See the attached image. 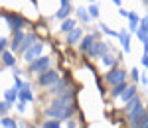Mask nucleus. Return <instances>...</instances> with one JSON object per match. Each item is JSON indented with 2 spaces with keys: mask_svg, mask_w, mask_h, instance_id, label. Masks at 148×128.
<instances>
[{
  "mask_svg": "<svg viewBox=\"0 0 148 128\" xmlns=\"http://www.w3.org/2000/svg\"><path fill=\"white\" fill-rule=\"evenodd\" d=\"M130 77H132L134 81H140V71H138L136 67H132V69H130Z\"/></svg>",
  "mask_w": 148,
  "mask_h": 128,
  "instance_id": "obj_34",
  "label": "nucleus"
},
{
  "mask_svg": "<svg viewBox=\"0 0 148 128\" xmlns=\"http://www.w3.org/2000/svg\"><path fill=\"white\" fill-rule=\"evenodd\" d=\"M73 99H75V89H67L65 93H59L51 101L49 106H56V108H67V106H73Z\"/></svg>",
  "mask_w": 148,
  "mask_h": 128,
  "instance_id": "obj_2",
  "label": "nucleus"
},
{
  "mask_svg": "<svg viewBox=\"0 0 148 128\" xmlns=\"http://www.w3.org/2000/svg\"><path fill=\"white\" fill-rule=\"evenodd\" d=\"M140 83H142V85H146V83H148V77H146V73H142V77H140Z\"/></svg>",
  "mask_w": 148,
  "mask_h": 128,
  "instance_id": "obj_37",
  "label": "nucleus"
},
{
  "mask_svg": "<svg viewBox=\"0 0 148 128\" xmlns=\"http://www.w3.org/2000/svg\"><path fill=\"white\" fill-rule=\"evenodd\" d=\"M95 42H99V32H93V34L83 35V39L77 44V46H79V51H81V53H87V51L93 47Z\"/></svg>",
  "mask_w": 148,
  "mask_h": 128,
  "instance_id": "obj_9",
  "label": "nucleus"
},
{
  "mask_svg": "<svg viewBox=\"0 0 148 128\" xmlns=\"http://www.w3.org/2000/svg\"><path fill=\"white\" fill-rule=\"evenodd\" d=\"M57 81H59V73L56 69H47L44 73H40V77H38V83L42 87H53Z\"/></svg>",
  "mask_w": 148,
  "mask_h": 128,
  "instance_id": "obj_4",
  "label": "nucleus"
},
{
  "mask_svg": "<svg viewBox=\"0 0 148 128\" xmlns=\"http://www.w3.org/2000/svg\"><path fill=\"white\" fill-rule=\"evenodd\" d=\"M138 28H140V30H144V32H148V16H142V18H140Z\"/></svg>",
  "mask_w": 148,
  "mask_h": 128,
  "instance_id": "obj_31",
  "label": "nucleus"
},
{
  "mask_svg": "<svg viewBox=\"0 0 148 128\" xmlns=\"http://www.w3.org/2000/svg\"><path fill=\"white\" fill-rule=\"evenodd\" d=\"M59 2H61V8H59V10L53 14V18L63 22V20H67L69 12H71V0H59Z\"/></svg>",
  "mask_w": 148,
  "mask_h": 128,
  "instance_id": "obj_10",
  "label": "nucleus"
},
{
  "mask_svg": "<svg viewBox=\"0 0 148 128\" xmlns=\"http://www.w3.org/2000/svg\"><path fill=\"white\" fill-rule=\"evenodd\" d=\"M16 99H18V91H16V89H8V91L4 93V101H6L8 105L16 103Z\"/></svg>",
  "mask_w": 148,
  "mask_h": 128,
  "instance_id": "obj_26",
  "label": "nucleus"
},
{
  "mask_svg": "<svg viewBox=\"0 0 148 128\" xmlns=\"http://www.w3.org/2000/svg\"><path fill=\"white\" fill-rule=\"evenodd\" d=\"M126 87H128V85H126V81L119 83V85H114V87H113V91H111V97H113V99H119L121 95L125 93V89H126Z\"/></svg>",
  "mask_w": 148,
  "mask_h": 128,
  "instance_id": "obj_23",
  "label": "nucleus"
},
{
  "mask_svg": "<svg viewBox=\"0 0 148 128\" xmlns=\"http://www.w3.org/2000/svg\"><path fill=\"white\" fill-rule=\"evenodd\" d=\"M87 12H89L91 20H93V18H95V20H99V18H101V12H99V6H97V4H89Z\"/></svg>",
  "mask_w": 148,
  "mask_h": 128,
  "instance_id": "obj_27",
  "label": "nucleus"
},
{
  "mask_svg": "<svg viewBox=\"0 0 148 128\" xmlns=\"http://www.w3.org/2000/svg\"><path fill=\"white\" fill-rule=\"evenodd\" d=\"M67 128H77V122H73V120H71V122L67 124Z\"/></svg>",
  "mask_w": 148,
  "mask_h": 128,
  "instance_id": "obj_40",
  "label": "nucleus"
},
{
  "mask_svg": "<svg viewBox=\"0 0 148 128\" xmlns=\"http://www.w3.org/2000/svg\"><path fill=\"white\" fill-rule=\"evenodd\" d=\"M140 61H142V65H144V67H146V69H148V53H144Z\"/></svg>",
  "mask_w": 148,
  "mask_h": 128,
  "instance_id": "obj_36",
  "label": "nucleus"
},
{
  "mask_svg": "<svg viewBox=\"0 0 148 128\" xmlns=\"http://www.w3.org/2000/svg\"><path fill=\"white\" fill-rule=\"evenodd\" d=\"M10 106H12V105H8L6 101H4V103H0V116H4V114L10 110Z\"/></svg>",
  "mask_w": 148,
  "mask_h": 128,
  "instance_id": "obj_32",
  "label": "nucleus"
},
{
  "mask_svg": "<svg viewBox=\"0 0 148 128\" xmlns=\"http://www.w3.org/2000/svg\"><path fill=\"white\" fill-rule=\"evenodd\" d=\"M99 30H101L103 34H107V35H113V37H119V32H114V30H111V28H109V26H107V24H99Z\"/></svg>",
  "mask_w": 148,
  "mask_h": 128,
  "instance_id": "obj_28",
  "label": "nucleus"
},
{
  "mask_svg": "<svg viewBox=\"0 0 148 128\" xmlns=\"http://www.w3.org/2000/svg\"><path fill=\"white\" fill-rule=\"evenodd\" d=\"M0 126H2V128H18V126H16V122H14L12 118H8V116L0 118Z\"/></svg>",
  "mask_w": 148,
  "mask_h": 128,
  "instance_id": "obj_29",
  "label": "nucleus"
},
{
  "mask_svg": "<svg viewBox=\"0 0 148 128\" xmlns=\"http://www.w3.org/2000/svg\"><path fill=\"white\" fill-rule=\"evenodd\" d=\"M119 39H121V44H123V49L128 53V51H130V32H128L126 28L119 32Z\"/></svg>",
  "mask_w": 148,
  "mask_h": 128,
  "instance_id": "obj_14",
  "label": "nucleus"
},
{
  "mask_svg": "<svg viewBox=\"0 0 148 128\" xmlns=\"http://www.w3.org/2000/svg\"><path fill=\"white\" fill-rule=\"evenodd\" d=\"M44 49H46V44L38 42V44H34V46L24 53V59H26L28 63H32V61H36L38 57H42V55H44Z\"/></svg>",
  "mask_w": 148,
  "mask_h": 128,
  "instance_id": "obj_6",
  "label": "nucleus"
},
{
  "mask_svg": "<svg viewBox=\"0 0 148 128\" xmlns=\"http://www.w3.org/2000/svg\"><path fill=\"white\" fill-rule=\"evenodd\" d=\"M140 105H142V103H140V97L136 95V97H132L128 103H125V112L128 114V112H132V110H134L136 106H140Z\"/></svg>",
  "mask_w": 148,
  "mask_h": 128,
  "instance_id": "obj_22",
  "label": "nucleus"
},
{
  "mask_svg": "<svg viewBox=\"0 0 148 128\" xmlns=\"http://www.w3.org/2000/svg\"><path fill=\"white\" fill-rule=\"evenodd\" d=\"M0 59H2V63H4L6 67H14V65H16V57H14V53H12L10 49L2 51V53H0Z\"/></svg>",
  "mask_w": 148,
  "mask_h": 128,
  "instance_id": "obj_16",
  "label": "nucleus"
},
{
  "mask_svg": "<svg viewBox=\"0 0 148 128\" xmlns=\"http://www.w3.org/2000/svg\"><path fill=\"white\" fill-rule=\"evenodd\" d=\"M128 24H130L128 32H136V30H138V24H140V16H138L136 12H128Z\"/></svg>",
  "mask_w": 148,
  "mask_h": 128,
  "instance_id": "obj_17",
  "label": "nucleus"
},
{
  "mask_svg": "<svg viewBox=\"0 0 148 128\" xmlns=\"http://www.w3.org/2000/svg\"><path fill=\"white\" fill-rule=\"evenodd\" d=\"M49 69V55H42V57H38L36 61L30 63V73H44V71Z\"/></svg>",
  "mask_w": 148,
  "mask_h": 128,
  "instance_id": "obj_7",
  "label": "nucleus"
},
{
  "mask_svg": "<svg viewBox=\"0 0 148 128\" xmlns=\"http://www.w3.org/2000/svg\"><path fill=\"white\" fill-rule=\"evenodd\" d=\"M75 24H77V22H75V18H67V20H63V22H61V28H59L61 34H69L71 30H75V28H77Z\"/></svg>",
  "mask_w": 148,
  "mask_h": 128,
  "instance_id": "obj_19",
  "label": "nucleus"
},
{
  "mask_svg": "<svg viewBox=\"0 0 148 128\" xmlns=\"http://www.w3.org/2000/svg\"><path fill=\"white\" fill-rule=\"evenodd\" d=\"M18 110L24 112V110H26V103H18Z\"/></svg>",
  "mask_w": 148,
  "mask_h": 128,
  "instance_id": "obj_39",
  "label": "nucleus"
},
{
  "mask_svg": "<svg viewBox=\"0 0 148 128\" xmlns=\"http://www.w3.org/2000/svg\"><path fill=\"white\" fill-rule=\"evenodd\" d=\"M146 2H148V0H146Z\"/></svg>",
  "mask_w": 148,
  "mask_h": 128,
  "instance_id": "obj_43",
  "label": "nucleus"
},
{
  "mask_svg": "<svg viewBox=\"0 0 148 128\" xmlns=\"http://www.w3.org/2000/svg\"><path fill=\"white\" fill-rule=\"evenodd\" d=\"M6 22H8V26H10L14 32H18V30L24 28V18H20V16H8Z\"/></svg>",
  "mask_w": 148,
  "mask_h": 128,
  "instance_id": "obj_15",
  "label": "nucleus"
},
{
  "mask_svg": "<svg viewBox=\"0 0 148 128\" xmlns=\"http://www.w3.org/2000/svg\"><path fill=\"white\" fill-rule=\"evenodd\" d=\"M132 97H136V87H134V85H128V87L125 89V93L121 95L119 99H121L123 103H128V101H130Z\"/></svg>",
  "mask_w": 148,
  "mask_h": 128,
  "instance_id": "obj_18",
  "label": "nucleus"
},
{
  "mask_svg": "<svg viewBox=\"0 0 148 128\" xmlns=\"http://www.w3.org/2000/svg\"><path fill=\"white\" fill-rule=\"evenodd\" d=\"M77 18H79L83 24H89V22H91L89 12H87V8H83V6H79V8H77Z\"/></svg>",
  "mask_w": 148,
  "mask_h": 128,
  "instance_id": "obj_25",
  "label": "nucleus"
},
{
  "mask_svg": "<svg viewBox=\"0 0 148 128\" xmlns=\"http://www.w3.org/2000/svg\"><path fill=\"white\" fill-rule=\"evenodd\" d=\"M67 87H69L67 79H59V81H57L53 87H49V89H51V93H63V89H67Z\"/></svg>",
  "mask_w": 148,
  "mask_h": 128,
  "instance_id": "obj_24",
  "label": "nucleus"
},
{
  "mask_svg": "<svg viewBox=\"0 0 148 128\" xmlns=\"http://www.w3.org/2000/svg\"><path fill=\"white\" fill-rule=\"evenodd\" d=\"M12 89L22 91V89H24V81H22V79H18V77H14V87H12Z\"/></svg>",
  "mask_w": 148,
  "mask_h": 128,
  "instance_id": "obj_33",
  "label": "nucleus"
},
{
  "mask_svg": "<svg viewBox=\"0 0 148 128\" xmlns=\"http://www.w3.org/2000/svg\"><path fill=\"white\" fill-rule=\"evenodd\" d=\"M0 73H2V65H0Z\"/></svg>",
  "mask_w": 148,
  "mask_h": 128,
  "instance_id": "obj_42",
  "label": "nucleus"
},
{
  "mask_svg": "<svg viewBox=\"0 0 148 128\" xmlns=\"http://www.w3.org/2000/svg\"><path fill=\"white\" fill-rule=\"evenodd\" d=\"M75 114V108L67 106V108H56V106H47L46 108V116L53 118V120H69Z\"/></svg>",
  "mask_w": 148,
  "mask_h": 128,
  "instance_id": "obj_1",
  "label": "nucleus"
},
{
  "mask_svg": "<svg viewBox=\"0 0 148 128\" xmlns=\"http://www.w3.org/2000/svg\"><path fill=\"white\" fill-rule=\"evenodd\" d=\"M119 14H121V16H125V18H128V12H126L125 8H119Z\"/></svg>",
  "mask_w": 148,
  "mask_h": 128,
  "instance_id": "obj_38",
  "label": "nucleus"
},
{
  "mask_svg": "<svg viewBox=\"0 0 148 128\" xmlns=\"http://www.w3.org/2000/svg\"><path fill=\"white\" fill-rule=\"evenodd\" d=\"M101 61H103V65H105V67H109V69H114V67H116V57H114L111 51H109V53H105V55L101 57Z\"/></svg>",
  "mask_w": 148,
  "mask_h": 128,
  "instance_id": "obj_20",
  "label": "nucleus"
},
{
  "mask_svg": "<svg viewBox=\"0 0 148 128\" xmlns=\"http://www.w3.org/2000/svg\"><path fill=\"white\" fill-rule=\"evenodd\" d=\"M34 44H38V35L36 34H26V37H24V42L20 44V47H18V51H22V53H26L30 47L34 46Z\"/></svg>",
  "mask_w": 148,
  "mask_h": 128,
  "instance_id": "obj_12",
  "label": "nucleus"
},
{
  "mask_svg": "<svg viewBox=\"0 0 148 128\" xmlns=\"http://www.w3.org/2000/svg\"><path fill=\"white\" fill-rule=\"evenodd\" d=\"M6 44H8V42H6V37H0V53H2V51H6Z\"/></svg>",
  "mask_w": 148,
  "mask_h": 128,
  "instance_id": "obj_35",
  "label": "nucleus"
},
{
  "mask_svg": "<svg viewBox=\"0 0 148 128\" xmlns=\"http://www.w3.org/2000/svg\"><path fill=\"white\" fill-rule=\"evenodd\" d=\"M105 81L114 87V85H119V83L126 81V71H125V69H119V67H114V69H111L107 75H105Z\"/></svg>",
  "mask_w": 148,
  "mask_h": 128,
  "instance_id": "obj_5",
  "label": "nucleus"
},
{
  "mask_svg": "<svg viewBox=\"0 0 148 128\" xmlns=\"http://www.w3.org/2000/svg\"><path fill=\"white\" fill-rule=\"evenodd\" d=\"M24 37H26V32H24V30L14 32V37H12V44H10V51H18V47H20V44L24 42Z\"/></svg>",
  "mask_w": 148,
  "mask_h": 128,
  "instance_id": "obj_13",
  "label": "nucleus"
},
{
  "mask_svg": "<svg viewBox=\"0 0 148 128\" xmlns=\"http://www.w3.org/2000/svg\"><path fill=\"white\" fill-rule=\"evenodd\" d=\"M111 49H109V44H105V42H95L93 44V47L87 51V55L91 59H99V57H103L105 53H109Z\"/></svg>",
  "mask_w": 148,
  "mask_h": 128,
  "instance_id": "obj_8",
  "label": "nucleus"
},
{
  "mask_svg": "<svg viewBox=\"0 0 148 128\" xmlns=\"http://www.w3.org/2000/svg\"><path fill=\"white\" fill-rule=\"evenodd\" d=\"M81 39H83V30H81V28H75V30H71L69 34H65V42H67L69 46H77Z\"/></svg>",
  "mask_w": 148,
  "mask_h": 128,
  "instance_id": "obj_11",
  "label": "nucleus"
},
{
  "mask_svg": "<svg viewBox=\"0 0 148 128\" xmlns=\"http://www.w3.org/2000/svg\"><path fill=\"white\" fill-rule=\"evenodd\" d=\"M148 116V112H146V108L140 105L136 106L132 112H128V124H130V128H140V124H142V120Z\"/></svg>",
  "mask_w": 148,
  "mask_h": 128,
  "instance_id": "obj_3",
  "label": "nucleus"
},
{
  "mask_svg": "<svg viewBox=\"0 0 148 128\" xmlns=\"http://www.w3.org/2000/svg\"><path fill=\"white\" fill-rule=\"evenodd\" d=\"M113 4H114V6H119V8H121V4H123V2H121V0H113Z\"/></svg>",
  "mask_w": 148,
  "mask_h": 128,
  "instance_id": "obj_41",
  "label": "nucleus"
},
{
  "mask_svg": "<svg viewBox=\"0 0 148 128\" xmlns=\"http://www.w3.org/2000/svg\"><path fill=\"white\" fill-rule=\"evenodd\" d=\"M42 128H61V124H59V120L49 118V120H46V122H44V126H42Z\"/></svg>",
  "mask_w": 148,
  "mask_h": 128,
  "instance_id": "obj_30",
  "label": "nucleus"
},
{
  "mask_svg": "<svg viewBox=\"0 0 148 128\" xmlns=\"http://www.w3.org/2000/svg\"><path fill=\"white\" fill-rule=\"evenodd\" d=\"M18 99H20V103H34V93L30 89H22V91H18Z\"/></svg>",
  "mask_w": 148,
  "mask_h": 128,
  "instance_id": "obj_21",
  "label": "nucleus"
}]
</instances>
